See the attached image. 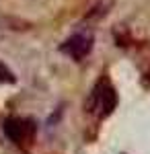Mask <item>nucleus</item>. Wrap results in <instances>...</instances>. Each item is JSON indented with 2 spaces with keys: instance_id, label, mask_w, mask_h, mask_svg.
Returning a JSON list of instances; mask_svg holds the SVG:
<instances>
[{
  "instance_id": "f257e3e1",
  "label": "nucleus",
  "mask_w": 150,
  "mask_h": 154,
  "mask_svg": "<svg viewBox=\"0 0 150 154\" xmlns=\"http://www.w3.org/2000/svg\"><path fill=\"white\" fill-rule=\"evenodd\" d=\"M115 105H117V95L113 91V86L109 82H99L92 91L91 101H89L91 111L99 117H107V115L113 113Z\"/></svg>"
},
{
  "instance_id": "f03ea898",
  "label": "nucleus",
  "mask_w": 150,
  "mask_h": 154,
  "mask_svg": "<svg viewBox=\"0 0 150 154\" xmlns=\"http://www.w3.org/2000/svg\"><path fill=\"white\" fill-rule=\"evenodd\" d=\"M62 51L70 56L72 60L80 62L82 58H86L92 49V35L91 33H74L72 37H68L64 43H62Z\"/></svg>"
},
{
  "instance_id": "7ed1b4c3",
  "label": "nucleus",
  "mask_w": 150,
  "mask_h": 154,
  "mask_svg": "<svg viewBox=\"0 0 150 154\" xmlns=\"http://www.w3.org/2000/svg\"><path fill=\"white\" fill-rule=\"evenodd\" d=\"M4 134H6V138L12 140L14 144H21L25 142L27 138H29V134H31V125H29V121H25V119H19V117H8L4 121Z\"/></svg>"
},
{
  "instance_id": "20e7f679",
  "label": "nucleus",
  "mask_w": 150,
  "mask_h": 154,
  "mask_svg": "<svg viewBox=\"0 0 150 154\" xmlns=\"http://www.w3.org/2000/svg\"><path fill=\"white\" fill-rule=\"evenodd\" d=\"M0 82H6V84L17 82L14 74H12V72L8 70V66H6V64H2V62H0Z\"/></svg>"
},
{
  "instance_id": "39448f33",
  "label": "nucleus",
  "mask_w": 150,
  "mask_h": 154,
  "mask_svg": "<svg viewBox=\"0 0 150 154\" xmlns=\"http://www.w3.org/2000/svg\"><path fill=\"white\" fill-rule=\"evenodd\" d=\"M148 76H150V74H148Z\"/></svg>"
}]
</instances>
